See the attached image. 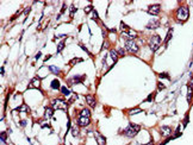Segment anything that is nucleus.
<instances>
[{
    "label": "nucleus",
    "mask_w": 193,
    "mask_h": 145,
    "mask_svg": "<svg viewBox=\"0 0 193 145\" xmlns=\"http://www.w3.org/2000/svg\"><path fill=\"white\" fill-rule=\"evenodd\" d=\"M63 48H64V42L62 41V42H60L58 45H57V52H61V51L63 50Z\"/></svg>",
    "instance_id": "25"
},
{
    "label": "nucleus",
    "mask_w": 193,
    "mask_h": 145,
    "mask_svg": "<svg viewBox=\"0 0 193 145\" xmlns=\"http://www.w3.org/2000/svg\"><path fill=\"white\" fill-rule=\"evenodd\" d=\"M141 112H142L141 108H134V109H130V111H129V114H130V116H134V114H137V113H141Z\"/></svg>",
    "instance_id": "23"
},
{
    "label": "nucleus",
    "mask_w": 193,
    "mask_h": 145,
    "mask_svg": "<svg viewBox=\"0 0 193 145\" xmlns=\"http://www.w3.org/2000/svg\"><path fill=\"white\" fill-rule=\"evenodd\" d=\"M187 123H188V113H187V114L185 116V120L182 121V125H184V129H185V127L187 126Z\"/></svg>",
    "instance_id": "31"
},
{
    "label": "nucleus",
    "mask_w": 193,
    "mask_h": 145,
    "mask_svg": "<svg viewBox=\"0 0 193 145\" xmlns=\"http://www.w3.org/2000/svg\"><path fill=\"white\" fill-rule=\"evenodd\" d=\"M192 92H193V80H191V82L188 83V90H187V101H188V103H191V101H192Z\"/></svg>",
    "instance_id": "13"
},
{
    "label": "nucleus",
    "mask_w": 193,
    "mask_h": 145,
    "mask_svg": "<svg viewBox=\"0 0 193 145\" xmlns=\"http://www.w3.org/2000/svg\"><path fill=\"white\" fill-rule=\"evenodd\" d=\"M76 123H78V126H87V125H89V123H91V120H89V118H86V116H79V118L76 119Z\"/></svg>",
    "instance_id": "7"
},
{
    "label": "nucleus",
    "mask_w": 193,
    "mask_h": 145,
    "mask_svg": "<svg viewBox=\"0 0 193 145\" xmlns=\"http://www.w3.org/2000/svg\"><path fill=\"white\" fill-rule=\"evenodd\" d=\"M19 125L23 126V127H25V126H26V120H22V121L19 123Z\"/></svg>",
    "instance_id": "37"
},
{
    "label": "nucleus",
    "mask_w": 193,
    "mask_h": 145,
    "mask_svg": "<svg viewBox=\"0 0 193 145\" xmlns=\"http://www.w3.org/2000/svg\"><path fill=\"white\" fill-rule=\"evenodd\" d=\"M162 89H165V86H163L161 82H159V83H157V90H162Z\"/></svg>",
    "instance_id": "36"
},
{
    "label": "nucleus",
    "mask_w": 193,
    "mask_h": 145,
    "mask_svg": "<svg viewBox=\"0 0 193 145\" xmlns=\"http://www.w3.org/2000/svg\"><path fill=\"white\" fill-rule=\"evenodd\" d=\"M41 87V79L40 77H33L29 85V88H40Z\"/></svg>",
    "instance_id": "10"
},
{
    "label": "nucleus",
    "mask_w": 193,
    "mask_h": 145,
    "mask_svg": "<svg viewBox=\"0 0 193 145\" xmlns=\"http://www.w3.org/2000/svg\"><path fill=\"white\" fill-rule=\"evenodd\" d=\"M83 80H85V75H75L74 77H72L70 80H68L69 85H74V83H81Z\"/></svg>",
    "instance_id": "9"
},
{
    "label": "nucleus",
    "mask_w": 193,
    "mask_h": 145,
    "mask_svg": "<svg viewBox=\"0 0 193 145\" xmlns=\"http://www.w3.org/2000/svg\"><path fill=\"white\" fill-rule=\"evenodd\" d=\"M121 29H122V31H123V32H128V31H130V28H129L128 25H125L123 22L121 23Z\"/></svg>",
    "instance_id": "24"
},
{
    "label": "nucleus",
    "mask_w": 193,
    "mask_h": 145,
    "mask_svg": "<svg viewBox=\"0 0 193 145\" xmlns=\"http://www.w3.org/2000/svg\"><path fill=\"white\" fill-rule=\"evenodd\" d=\"M161 43H162L161 37L159 35H154V36H152V38L149 39V48L152 49V51H156L160 48Z\"/></svg>",
    "instance_id": "4"
},
{
    "label": "nucleus",
    "mask_w": 193,
    "mask_h": 145,
    "mask_svg": "<svg viewBox=\"0 0 193 145\" xmlns=\"http://www.w3.org/2000/svg\"><path fill=\"white\" fill-rule=\"evenodd\" d=\"M159 77H161V79H167V80H170V77H169V74H168V72H161V74H159Z\"/></svg>",
    "instance_id": "26"
},
{
    "label": "nucleus",
    "mask_w": 193,
    "mask_h": 145,
    "mask_svg": "<svg viewBox=\"0 0 193 145\" xmlns=\"http://www.w3.org/2000/svg\"><path fill=\"white\" fill-rule=\"evenodd\" d=\"M61 93L63 94V95H66V96H68V95H70V90H69L67 87H61Z\"/></svg>",
    "instance_id": "22"
},
{
    "label": "nucleus",
    "mask_w": 193,
    "mask_h": 145,
    "mask_svg": "<svg viewBox=\"0 0 193 145\" xmlns=\"http://www.w3.org/2000/svg\"><path fill=\"white\" fill-rule=\"evenodd\" d=\"M190 17V11L187 6H180L177 10V19L179 22H186Z\"/></svg>",
    "instance_id": "1"
},
{
    "label": "nucleus",
    "mask_w": 193,
    "mask_h": 145,
    "mask_svg": "<svg viewBox=\"0 0 193 145\" xmlns=\"http://www.w3.org/2000/svg\"><path fill=\"white\" fill-rule=\"evenodd\" d=\"M0 72H1V76L5 74V69H4V67H1V69H0Z\"/></svg>",
    "instance_id": "40"
},
{
    "label": "nucleus",
    "mask_w": 193,
    "mask_h": 145,
    "mask_svg": "<svg viewBox=\"0 0 193 145\" xmlns=\"http://www.w3.org/2000/svg\"><path fill=\"white\" fill-rule=\"evenodd\" d=\"M51 57V55H48V56H47V57L44 58V61H48V59H49V58Z\"/></svg>",
    "instance_id": "43"
},
{
    "label": "nucleus",
    "mask_w": 193,
    "mask_h": 145,
    "mask_svg": "<svg viewBox=\"0 0 193 145\" xmlns=\"http://www.w3.org/2000/svg\"><path fill=\"white\" fill-rule=\"evenodd\" d=\"M50 87L53 88V89H60V81H58L57 79L53 80L51 83H50Z\"/></svg>",
    "instance_id": "17"
},
{
    "label": "nucleus",
    "mask_w": 193,
    "mask_h": 145,
    "mask_svg": "<svg viewBox=\"0 0 193 145\" xmlns=\"http://www.w3.org/2000/svg\"><path fill=\"white\" fill-rule=\"evenodd\" d=\"M160 11H161L160 4H154V5H150V6L148 7V13L152 15H157L160 13Z\"/></svg>",
    "instance_id": "6"
},
{
    "label": "nucleus",
    "mask_w": 193,
    "mask_h": 145,
    "mask_svg": "<svg viewBox=\"0 0 193 145\" xmlns=\"http://www.w3.org/2000/svg\"><path fill=\"white\" fill-rule=\"evenodd\" d=\"M85 99H86V102L88 103V106H89L91 108H94V107H96V99H94L93 95H86Z\"/></svg>",
    "instance_id": "11"
},
{
    "label": "nucleus",
    "mask_w": 193,
    "mask_h": 145,
    "mask_svg": "<svg viewBox=\"0 0 193 145\" xmlns=\"http://www.w3.org/2000/svg\"><path fill=\"white\" fill-rule=\"evenodd\" d=\"M79 45H80V48H81V49H82L83 51H86V52H87V54H88V55H91V56H92V54H91V52H89V51H88V49H87V48H86V46H85V45H82V44H81V43L79 44Z\"/></svg>",
    "instance_id": "32"
},
{
    "label": "nucleus",
    "mask_w": 193,
    "mask_h": 145,
    "mask_svg": "<svg viewBox=\"0 0 193 145\" xmlns=\"http://www.w3.org/2000/svg\"><path fill=\"white\" fill-rule=\"evenodd\" d=\"M94 137H96V140L98 142V144L99 145H105L106 144V138H105L104 136H101L100 133L96 132V133H94Z\"/></svg>",
    "instance_id": "12"
},
{
    "label": "nucleus",
    "mask_w": 193,
    "mask_h": 145,
    "mask_svg": "<svg viewBox=\"0 0 193 145\" xmlns=\"http://www.w3.org/2000/svg\"><path fill=\"white\" fill-rule=\"evenodd\" d=\"M91 11H93V7H92V5H89V6L85 7V12H86V13H89Z\"/></svg>",
    "instance_id": "33"
},
{
    "label": "nucleus",
    "mask_w": 193,
    "mask_h": 145,
    "mask_svg": "<svg viewBox=\"0 0 193 145\" xmlns=\"http://www.w3.org/2000/svg\"><path fill=\"white\" fill-rule=\"evenodd\" d=\"M125 50H128L131 54H137L138 52V45L135 41H125Z\"/></svg>",
    "instance_id": "5"
},
{
    "label": "nucleus",
    "mask_w": 193,
    "mask_h": 145,
    "mask_svg": "<svg viewBox=\"0 0 193 145\" xmlns=\"http://www.w3.org/2000/svg\"><path fill=\"white\" fill-rule=\"evenodd\" d=\"M80 116H86V118H89V116H91V111H89L88 108H83L82 111L80 112Z\"/></svg>",
    "instance_id": "19"
},
{
    "label": "nucleus",
    "mask_w": 193,
    "mask_h": 145,
    "mask_svg": "<svg viewBox=\"0 0 193 145\" xmlns=\"http://www.w3.org/2000/svg\"><path fill=\"white\" fill-rule=\"evenodd\" d=\"M110 56L112 57V59H113V62H114V63L118 61V52H117V50L112 49V50L110 51Z\"/></svg>",
    "instance_id": "16"
},
{
    "label": "nucleus",
    "mask_w": 193,
    "mask_h": 145,
    "mask_svg": "<svg viewBox=\"0 0 193 145\" xmlns=\"http://www.w3.org/2000/svg\"><path fill=\"white\" fill-rule=\"evenodd\" d=\"M172 35H173V29H169L168 33H167V37H166V39H165V44H167L169 41H170V38H172Z\"/></svg>",
    "instance_id": "21"
},
{
    "label": "nucleus",
    "mask_w": 193,
    "mask_h": 145,
    "mask_svg": "<svg viewBox=\"0 0 193 145\" xmlns=\"http://www.w3.org/2000/svg\"><path fill=\"white\" fill-rule=\"evenodd\" d=\"M153 96H154V94H150V95H149V96L145 99V101H152V100H153Z\"/></svg>",
    "instance_id": "38"
},
{
    "label": "nucleus",
    "mask_w": 193,
    "mask_h": 145,
    "mask_svg": "<svg viewBox=\"0 0 193 145\" xmlns=\"http://www.w3.org/2000/svg\"><path fill=\"white\" fill-rule=\"evenodd\" d=\"M0 139H1V143H6V132H1Z\"/></svg>",
    "instance_id": "30"
},
{
    "label": "nucleus",
    "mask_w": 193,
    "mask_h": 145,
    "mask_svg": "<svg viewBox=\"0 0 193 145\" xmlns=\"http://www.w3.org/2000/svg\"><path fill=\"white\" fill-rule=\"evenodd\" d=\"M16 111H18V112H29L30 109H29V107L25 105V103H23L22 106L17 107V108H16Z\"/></svg>",
    "instance_id": "18"
},
{
    "label": "nucleus",
    "mask_w": 193,
    "mask_h": 145,
    "mask_svg": "<svg viewBox=\"0 0 193 145\" xmlns=\"http://www.w3.org/2000/svg\"><path fill=\"white\" fill-rule=\"evenodd\" d=\"M106 46H107V43H106V42H104V45H103V50H104V49H106Z\"/></svg>",
    "instance_id": "42"
},
{
    "label": "nucleus",
    "mask_w": 193,
    "mask_h": 145,
    "mask_svg": "<svg viewBox=\"0 0 193 145\" xmlns=\"http://www.w3.org/2000/svg\"><path fill=\"white\" fill-rule=\"evenodd\" d=\"M93 19H94L96 22H99V15L96 13V11H94V10H93Z\"/></svg>",
    "instance_id": "34"
},
{
    "label": "nucleus",
    "mask_w": 193,
    "mask_h": 145,
    "mask_svg": "<svg viewBox=\"0 0 193 145\" xmlns=\"http://www.w3.org/2000/svg\"><path fill=\"white\" fill-rule=\"evenodd\" d=\"M160 132H161V134L162 136H165V137H168L170 133H172V129L169 127V126H161V129H160Z\"/></svg>",
    "instance_id": "14"
},
{
    "label": "nucleus",
    "mask_w": 193,
    "mask_h": 145,
    "mask_svg": "<svg viewBox=\"0 0 193 145\" xmlns=\"http://www.w3.org/2000/svg\"><path fill=\"white\" fill-rule=\"evenodd\" d=\"M49 70H50V72H53V74H55V75H58L60 74V68H57V67H55V65H49Z\"/></svg>",
    "instance_id": "20"
},
{
    "label": "nucleus",
    "mask_w": 193,
    "mask_h": 145,
    "mask_svg": "<svg viewBox=\"0 0 193 145\" xmlns=\"http://www.w3.org/2000/svg\"><path fill=\"white\" fill-rule=\"evenodd\" d=\"M41 56H42V52H38V54L36 55V57H35V58H36V59H38V58L41 57Z\"/></svg>",
    "instance_id": "41"
},
{
    "label": "nucleus",
    "mask_w": 193,
    "mask_h": 145,
    "mask_svg": "<svg viewBox=\"0 0 193 145\" xmlns=\"http://www.w3.org/2000/svg\"><path fill=\"white\" fill-rule=\"evenodd\" d=\"M160 26V20L159 19H152L148 24H147V29L148 30H155V29H157Z\"/></svg>",
    "instance_id": "8"
},
{
    "label": "nucleus",
    "mask_w": 193,
    "mask_h": 145,
    "mask_svg": "<svg viewBox=\"0 0 193 145\" xmlns=\"http://www.w3.org/2000/svg\"><path fill=\"white\" fill-rule=\"evenodd\" d=\"M117 52H118V56H121V57L125 56V50L123 49V48H119V49L117 50Z\"/></svg>",
    "instance_id": "28"
},
{
    "label": "nucleus",
    "mask_w": 193,
    "mask_h": 145,
    "mask_svg": "<svg viewBox=\"0 0 193 145\" xmlns=\"http://www.w3.org/2000/svg\"><path fill=\"white\" fill-rule=\"evenodd\" d=\"M72 134H73L74 137H78V136H79V129H78V127L72 129Z\"/></svg>",
    "instance_id": "29"
},
{
    "label": "nucleus",
    "mask_w": 193,
    "mask_h": 145,
    "mask_svg": "<svg viewBox=\"0 0 193 145\" xmlns=\"http://www.w3.org/2000/svg\"><path fill=\"white\" fill-rule=\"evenodd\" d=\"M78 62H82V58H74V59H72V61L69 62V64H70V65H74V64H76Z\"/></svg>",
    "instance_id": "27"
},
{
    "label": "nucleus",
    "mask_w": 193,
    "mask_h": 145,
    "mask_svg": "<svg viewBox=\"0 0 193 145\" xmlns=\"http://www.w3.org/2000/svg\"><path fill=\"white\" fill-rule=\"evenodd\" d=\"M141 130V126L139 125H136V124H129V126L124 130V134L129 138H132L137 134Z\"/></svg>",
    "instance_id": "2"
},
{
    "label": "nucleus",
    "mask_w": 193,
    "mask_h": 145,
    "mask_svg": "<svg viewBox=\"0 0 193 145\" xmlns=\"http://www.w3.org/2000/svg\"><path fill=\"white\" fill-rule=\"evenodd\" d=\"M53 114H54V108L53 107H47L45 108V114H44L45 119H50L53 116Z\"/></svg>",
    "instance_id": "15"
},
{
    "label": "nucleus",
    "mask_w": 193,
    "mask_h": 145,
    "mask_svg": "<svg viewBox=\"0 0 193 145\" xmlns=\"http://www.w3.org/2000/svg\"><path fill=\"white\" fill-rule=\"evenodd\" d=\"M51 107L54 109H63L67 111L68 108V102H66L63 99H54L51 100Z\"/></svg>",
    "instance_id": "3"
},
{
    "label": "nucleus",
    "mask_w": 193,
    "mask_h": 145,
    "mask_svg": "<svg viewBox=\"0 0 193 145\" xmlns=\"http://www.w3.org/2000/svg\"><path fill=\"white\" fill-rule=\"evenodd\" d=\"M29 12H30V7H28V8H25V11H24V13H25V15L29 14Z\"/></svg>",
    "instance_id": "39"
},
{
    "label": "nucleus",
    "mask_w": 193,
    "mask_h": 145,
    "mask_svg": "<svg viewBox=\"0 0 193 145\" xmlns=\"http://www.w3.org/2000/svg\"><path fill=\"white\" fill-rule=\"evenodd\" d=\"M76 99H78V95H76V94H74V95H73V96L70 98V100H69V102H68V103H73V102L75 101Z\"/></svg>",
    "instance_id": "35"
}]
</instances>
